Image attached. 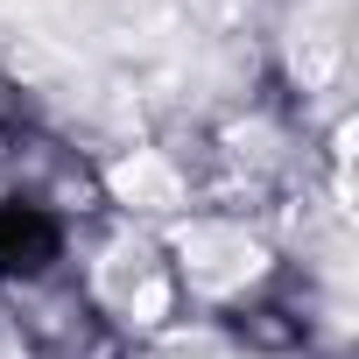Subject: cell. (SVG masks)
<instances>
[{
	"label": "cell",
	"mask_w": 359,
	"mask_h": 359,
	"mask_svg": "<svg viewBox=\"0 0 359 359\" xmlns=\"http://www.w3.org/2000/svg\"><path fill=\"white\" fill-rule=\"evenodd\" d=\"M184 254H191L198 289H240V282H254V275H261V247H254V240H240V233H219V226L191 233V240H184Z\"/></svg>",
	"instance_id": "cell-1"
},
{
	"label": "cell",
	"mask_w": 359,
	"mask_h": 359,
	"mask_svg": "<svg viewBox=\"0 0 359 359\" xmlns=\"http://www.w3.org/2000/svg\"><path fill=\"white\" fill-rule=\"evenodd\" d=\"M113 198H127L141 212H169V205H184V184L162 155H127V162H113Z\"/></svg>",
	"instance_id": "cell-2"
},
{
	"label": "cell",
	"mask_w": 359,
	"mask_h": 359,
	"mask_svg": "<svg viewBox=\"0 0 359 359\" xmlns=\"http://www.w3.org/2000/svg\"><path fill=\"white\" fill-rule=\"evenodd\" d=\"M331 64H338L331 36H310V43H296V71H303V85H324V78H331Z\"/></svg>",
	"instance_id": "cell-3"
},
{
	"label": "cell",
	"mask_w": 359,
	"mask_h": 359,
	"mask_svg": "<svg viewBox=\"0 0 359 359\" xmlns=\"http://www.w3.org/2000/svg\"><path fill=\"white\" fill-rule=\"evenodd\" d=\"M162 310H169V289H162V282H141V289H134V324H155Z\"/></svg>",
	"instance_id": "cell-4"
}]
</instances>
